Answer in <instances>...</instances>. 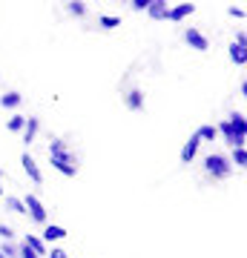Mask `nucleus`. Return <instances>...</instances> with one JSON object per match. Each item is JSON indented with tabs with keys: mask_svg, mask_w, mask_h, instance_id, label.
Returning a JSON list of instances; mask_svg holds the SVG:
<instances>
[{
	"mask_svg": "<svg viewBox=\"0 0 247 258\" xmlns=\"http://www.w3.org/2000/svg\"><path fill=\"white\" fill-rule=\"evenodd\" d=\"M20 103H23V95L15 92V89H9V92L0 95V106H3V109H18Z\"/></svg>",
	"mask_w": 247,
	"mask_h": 258,
	"instance_id": "2eb2a0df",
	"label": "nucleus"
},
{
	"mask_svg": "<svg viewBox=\"0 0 247 258\" xmlns=\"http://www.w3.org/2000/svg\"><path fill=\"white\" fill-rule=\"evenodd\" d=\"M66 12H69L72 18H86V12H89V6H86L83 0H69V3H66Z\"/></svg>",
	"mask_w": 247,
	"mask_h": 258,
	"instance_id": "a211bd4d",
	"label": "nucleus"
},
{
	"mask_svg": "<svg viewBox=\"0 0 247 258\" xmlns=\"http://www.w3.org/2000/svg\"><path fill=\"white\" fill-rule=\"evenodd\" d=\"M46 258H69V255H66V249H61V247H52L49 252H46Z\"/></svg>",
	"mask_w": 247,
	"mask_h": 258,
	"instance_id": "393cba45",
	"label": "nucleus"
},
{
	"mask_svg": "<svg viewBox=\"0 0 247 258\" xmlns=\"http://www.w3.org/2000/svg\"><path fill=\"white\" fill-rule=\"evenodd\" d=\"M124 103H127V109L132 112H141L144 109V89H127V95H124Z\"/></svg>",
	"mask_w": 247,
	"mask_h": 258,
	"instance_id": "f8f14e48",
	"label": "nucleus"
},
{
	"mask_svg": "<svg viewBox=\"0 0 247 258\" xmlns=\"http://www.w3.org/2000/svg\"><path fill=\"white\" fill-rule=\"evenodd\" d=\"M66 238V230L61 227V224H43V232H40V241H43L46 247L49 244H58V241Z\"/></svg>",
	"mask_w": 247,
	"mask_h": 258,
	"instance_id": "0eeeda50",
	"label": "nucleus"
},
{
	"mask_svg": "<svg viewBox=\"0 0 247 258\" xmlns=\"http://www.w3.org/2000/svg\"><path fill=\"white\" fill-rule=\"evenodd\" d=\"M0 255L3 258H18V244H15V241H0Z\"/></svg>",
	"mask_w": 247,
	"mask_h": 258,
	"instance_id": "412c9836",
	"label": "nucleus"
},
{
	"mask_svg": "<svg viewBox=\"0 0 247 258\" xmlns=\"http://www.w3.org/2000/svg\"><path fill=\"white\" fill-rule=\"evenodd\" d=\"M227 15H230L233 20H244V15H247V12H244V6H230V9H227Z\"/></svg>",
	"mask_w": 247,
	"mask_h": 258,
	"instance_id": "5701e85b",
	"label": "nucleus"
},
{
	"mask_svg": "<svg viewBox=\"0 0 247 258\" xmlns=\"http://www.w3.org/2000/svg\"><path fill=\"white\" fill-rule=\"evenodd\" d=\"M0 258H3V255H0Z\"/></svg>",
	"mask_w": 247,
	"mask_h": 258,
	"instance_id": "c756f323",
	"label": "nucleus"
},
{
	"mask_svg": "<svg viewBox=\"0 0 247 258\" xmlns=\"http://www.w3.org/2000/svg\"><path fill=\"white\" fill-rule=\"evenodd\" d=\"M146 15L153 20H167L170 15V6H167V0H150V6H146Z\"/></svg>",
	"mask_w": 247,
	"mask_h": 258,
	"instance_id": "ddd939ff",
	"label": "nucleus"
},
{
	"mask_svg": "<svg viewBox=\"0 0 247 258\" xmlns=\"http://www.w3.org/2000/svg\"><path fill=\"white\" fill-rule=\"evenodd\" d=\"M216 132H219V138H224L230 149L236 147H244L247 144V118L244 112H230L224 120L216 123Z\"/></svg>",
	"mask_w": 247,
	"mask_h": 258,
	"instance_id": "f03ea898",
	"label": "nucleus"
},
{
	"mask_svg": "<svg viewBox=\"0 0 247 258\" xmlns=\"http://www.w3.org/2000/svg\"><path fill=\"white\" fill-rule=\"evenodd\" d=\"M23 244H26V247L32 249L37 258H46V252H49V247L40 241V235H32V232H29V235H23Z\"/></svg>",
	"mask_w": 247,
	"mask_h": 258,
	"instance_id": "4468645a",
	"label": "nucleus"
},
{
	"mask_svg": "<svg viewBox=\"0 0 247 258\" xmlns=\"http://www.w3.org/2000/svg\"><path fill=\"white\" fill-rule=\"evenodd\" d=\"M230 164H233V169H244L247 166V149L244 147H236V149H230Z\"/></svg>",
	"mask_w": 247,
	"mask_h": 258,
	"instance_id": "f3484780",
	"label": "nucleus"
},
{
	"mask_svg": "<svg viewBox=\"0 0 247 258\" xmlns=\"http://www.w3.org/2000/svg\"><path fill=\"white\" fill-rule=\"evenodd\" d=\"M0 238L3 241H15V230H12L9 224H0Z\"/></svg>",
	"mask_w": 247,
	"mask_h": 258,
	"instance_id": "b1692460",
	"label": "nucleus"
},
{
	"mask_svg": "<svg viewBox=\"0 0 247 258\" xmlns=\"http://www.w3.org/2000/svg\"><path fill=\"white\" fill-rule=\"evenodd\" d=\"M238 95H241V98H247V83L244 81L238 83Z\"/></svg>",
	"mask_w": 247,
	"mask_h": 258,
	"instance_id": "cd10ccee",
	"label": "nucleus"
},
{
	"mask_svg": "<svg viewBox=\"0 0 247 258\" xmlns=\"http://www.w3.org/2000/svg\"><path fill=\"white\" fill-rule=\"evenodd\" d=\"M46 152H49V164H52V169H58V172L66 175V178L78 175V169H81V158L75 155V149L69 147L64 138H52L49 141V147H46Z\"/></svg>",
	"mask_w": 247,
	"mask_h": 258,
	"instance_id": "f257e3e1",
	"label": "nucleus"
},
{
	"mask_svg": "<svg viewBox=\"0 0 247 258\" xmlns=\"http://www.w3.org/2000/svg\"><path fill=\"white\" fill-rule=\"evenodd\" d=\"M118 26H121V18H115V15H101V18H98V29H104V32L118 29Z\"/></svg>",
	"mask_w": 247,
	"mask_h": 258,
	"instance_id": "aec40b11",
	"label": "nucleus"
},
{
	"mask_svg": "<svg viewBox=\"0 0 247 258\" xmlns=\"http://www.w3.org/2000/svg\"><path fill=\"white\" fill-rule=\"evenodd\" d=\"M6 210H9V212H15V215H26L23 198H18V195H6Z\"/></svg>",
	"mask_w": 247,
	"mask_h": 258,
	"instance_id": "6ab92c4d",
	"label": "nucleus"
},
{
	"mask_svg": "<svg viewBox=\"0 0 247 258\" xmlns=\"http://www.w3.org/2000/svg\"><path fill=\"white\" fill-rule=\"evenodd\" d=\"M20 166H23V172L29 175L32 184H43V172H40L37 161L32 158V152H23V155H20Z\"/></svg>",
	"mask_w": 247,
	"mask_h": 258,
	"instance_id": "423d86ee",
	"label": "nucleus"
},
{
	"mask_svg": "<svg viewBox=\"0 0 247 258\" xmlns=\"http://www.w3.org/2000/svg\"><path fill=\"white\" fill-rule=\"evenodd\" d=\"M129 6H132V12H146V6H150V0H132Z\"/></svg>",
	"mask_w": 247,
	"mask_h": 258,
	"instance_id": "a878e982",
	"label": "nucleus"
},
{
	"mask_svg": "<svg viewBox=\"0 0 247 258\" xmlns=\"http://www.w3.org/2000/svg\"><path fill=\"white\" fill-rule=\"evenodd\" d=\"M233 43H244V46H247V35H244V29H238V32H236V40H233Z\"/></svg>",
	"mask_w": 247,
	"mask_h": 258,
	"instance_id": "bb28decb",
	"label": "nucleus"
},
{
	"mask_svg": "<svg viewBox=\"0 0 247 258\" xmlns=\"http://www.w3.org/2000/svg\"><path fill=\"white\" fill-rule=\"evenodd\" d=\"M227 57H230V63L233 66H247V46L244 43H230V49H227Z\"/></svg>",
	"mask_w": 247,
	"mask_h": 258,
	"instance_id": "9b49d317",
	"label": "nucleus"
},
{
	"mask_svg": "<svg viewBox=\"0 0 247 258\" xmlns=\"http://www.w3.org/2000/svg\"><path fill=\"white\" fill-rule=\"evenodd\" d=\"M199 147H202V141L195 138V132H192L190 138H187V144L181 147V164H192L195 155H199Z\"/></svg>",
	"mask_w": 247,
	"mask_h": 258,
	"instance_id": "9d476101",
	"label": "nucleus"
},
{
	"mask_svg": "<svg viewBox=\"0 0 247 258\" xmlns=\"http://www.w3.org/2000/svg\"><path fill=\"white\" fill-rule=\"evenodd\" d=\"M204 166V175L210 178V181H227L233 175V164H230V158L224 152H210V155H204L202 161Z\"/></svg>",
	"mask_w": 247,
	"mask_h": 258,
	"instance_id": "7ed1b4c3",
	"label": "nucleus"
},
{
	"mask_svg": "<svg viewBox=\"0 0 247 258\" xmlns=\"http://www.w3.org/2000/svg\"><path fill=\"white\" fill-rule=\"evenodd\" d=\"M184 43L190 49H195V52H207L210 49V40H207V35H204L202 29H184Z\"/></svg>",
	"mask_w": 247,
	"mask_h": 258,
	"instance_id": "39448f33",
	"label": "nucleus"
},
{
	"mask_svg": "<svg viewBox=\"0 0 247 258\" xmlns=\"http://www.w3.org/2000/svg\"><path fill=\"white\" fill-rule=\"evenodd\" d=\"M23 123H26V115H12V118L6 120L9 132H23Z\"/></svg>",
	"mask_w": 247,
	"mask_h": 258,
	"instance_id": "4be33fe9",
	"label": "nucleus"
},
{
	"mask_svg": "<svg viewBox=\"0 0 247 258\" xmlns=\"http://www.w3.org/2000/svg\"><path fill=\"white\" fill-rule=\"evenodd\" d=\"M192 12H195V6L184 0V3H175V6H170V15H167V20H173V23H181V20L190 18Z\"/></svg>",
	"mask_w": 247,
	"mask_h": 258,
	"instance_id": "6e6552de",
	"label": "nucleus"
},
{
	"mask_svg": "<svg viewBox=\"0 0 247 258\" xmlns=\"http://www.w3.org/2000/svg\"><path fill=\"white\" fill-rule=\"evenodd\" d=\"M23 144H35V138L40 135V118H35V115H29L26 123H23Z\"/></svg>",
	"mask_w": 247,
	"mask_h": 258,
	"instance_id": "1a4fd4ad",
	"label": "nucleus"
},
{
	"mask_svg": "<svg viewBox=\"0 0 247 258\" xmlns=\"http://www.w3.org/2000/svg\"><path fill=\"white\" fill-rule=\"evenodd\" d=\"M195 138L202 141V144H213V141L219 138V132H216V123H202V126L195 129Z\"/></svg>",
	"mask_w": 247,
	"mask_h": 258,
	"instance_id": "dca6fc26",
	"label": "nucleus"
},
{
	"mask_svg": "<svg viewBox=\"0 0 247 258\" xmlns=\"http://www.w3.org/2000/svg\"><path fill=\"white\" fill-rule=\"evenodd\" d=\"M6 195V189H3V166H0V198Z\"/></svg>",
	"mask_w": 247,
	"mask_h": 258,
	"instance_id": "c85d7f7f",
	"label": "nucleus"
},
{
	"mask_svg": "<svg viewBox=\"0 0 247 258\" xmlns=\"http://www.w3.org/2000/svg\"><path fill=\"white\" fill-rule=\"evenodd\" d=\"M23 207H26V215H29L35 224H49V212H46L43 201H40L37 195L29 192L26 198H23Z\"/></svg>",
	"mask_w": 247,
	"mask_h": 258,
	"instance_id": "20e7f679",
	"label": "nucleus"
}]
</instances>
